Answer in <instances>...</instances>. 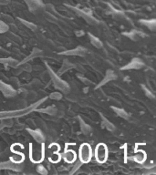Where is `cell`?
I'll list each match as a JSON object with an SVG mask.
<instances>
[{
  "instance_id": "4",
  "label": "cell",
  "mask_w": 156,
  "mask_h": 175,
  "mask_svg": "<svg viewBox=\"0 0 156 175\" xmlns=\"http://www.w3.org/2000/svg\"><path fill=\"white\" fill-rule=\"evenodd\" d=\"M60 155H59L57 152H54V153L49 157V160H50L51 162H57L58 161H60Z\"/></svg>"
},
{
  "instance_id": "3",
  "label": "cell",
  "mask_w": 156,
  "mask_h": 175,
  "mask_svg": "<svg viewBox=\"0 0 156 175\" xmlns=\"http://www.w3.org/2000/svg\"><path fill=\"white\" fill-rule=\"evenodd\" d=\"M43 158V149H40V150H34L32 148L31 150V159L33 162H41Z\"/></svg>"
},
{
  "instance_id": "6",
  "label": "cell",
  "mask_w": 156,
  "mask_h": 175,
  "mask_svg": "<svg viewBox=\"0 0 156 175\" xmlns=\"http://www.w3.org/2000/svg\"><path fill=\"white\" fill-rule=\"evenodd\" d=\"M21 149H22V147H21L19 144L13 145V147H12V150H13V151H20Z\"/></svg>"
},
{
  "instance_id": "5",
  "label": "cell",
  "mask_w": 156,
  "mask_h": 175,
  "mask_svg": "<svg viewBox=\"0 0 156 175\" xmlns=\"http://www.w3.org/2000/svg\"><path fill=\"white\" fill-rule=\"evenodd\" d=\"M12 160H13V162H21V161L23 160V156H21V155L18 154V153H16L15 156L12 157Z\"/></svg>"
},
{
  "instance_id": "2",
  "label": "cell",
  "mask_w": 156,
  "mask_h": 175,
  "mask_svg": "<svg viewBox=\"0 0 156 175\" xmlns=\"http://www.w3.org/2000/svg\"><path fill=\"white\" fill-rule=\"evenodd\" d=\"M96 157L97 160L100 162H105L107 158V149L104 144H100L96 149Z\"/></svg>"
},
{
  "instance_id": "1",
  "label": "cell",
  "mask_w": 156,
  "mask_h": 175,
  "mask_svg": "<svg viewBox=\"0 0 156 175\" xmlns=\"http://www.w3.org/2000/svg\"><path fill=\"white\" fill-rule=\"evenodd\" d=\"M91 157V150L88 144H83L79 149V158L82 162H87L90 160Z\"/></svg>"
}]
</instances>
